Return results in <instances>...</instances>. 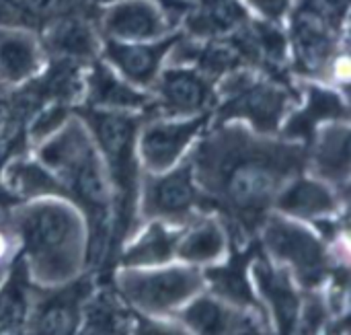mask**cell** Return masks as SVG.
I'll use <instances>...</instances> for the list:
<instances>
[{
  "label": "cell",
  "instance_id": "obj_1",
  "mask_svg": "<svg viewBox=\"0 0 351 335\" xmlns=\"http://www.w3.org/2000/svg\"><path fill=\"white\" fill-rule=\"evenodd\" d=\"M187 161L208 202L255 227L274 210L284 185L306 171V144L220 122L204 130Z\"/></svg>",
  "mask_w": 351,
  "mask_h": 335
},
{
  "label": "cell",
  "instance_id": "obj_2",
  "mask_svg": "<svg viewBox=\"0 0 351 335\" xmlns=\"http://www.w3.org/2000/svg\"><path fill=\"white\" fill-rule=\"evenodd\" d=\"M25 274L43 290L78 280L88 266V227L66 198L27 200L10 214Z\"/></svg>",
  "mask_w": 351,
  "mask_h": 335
},
{
  "label": "cell",
  "instance_id": "obj_3",
  "mask_svg": "<svg viewBox=\"0 0 351 335\" xmlns=\"http://www.w3.org/2000/svg\"><path fill=\"white\" fill-rule=\"evenodd\" d=\"M33 157L58 179L66 200L84 216L88 227V264H99L107 253L111 233L113 192L105 161L78 113L35 144Z\"/></svg>",
  "mask_w": 351,
  "mask_h": 335
},
{
  "label": "cell",
  "instance_id": "obj_4",
  "mask_svg": "<svg viewBox=\"0 0 351 335\" xmlns=\"http://www.w3.org/2000/svg\"><path fill=\"white\" fill-rule=\"evenodd\" d=\"M115 290L136 315L175 317L189 301L206 292L204 272L187 264L154 268H119Z\"/></svg>",
  "mask_w": 351,
  "mask_h": 335
},
{
  "label": "cell",
  "instance_id": "obj_5",
  "mask_svg": "<svg viewBox=\"0 0 351 335\" xmlns=\"http://www.w3.org/2000/svg\"><path fill=\"white\" fill-rule=\"evenodd\" d=\"M267 259L284 268L304 288H319L331 272V253L321 235L306 222L269 212L261 222Z\"/></svg>",
  "mask_w": 351,
  "mask_h": 335
},
{
  "label": "cell",
  "instance_id": "obj_6",
  "mask_svg": "<svg viewBox=\"0 0 351 335\" xmlns=\"http://www.w3.org/2000/svg\"><path fill=\"white\" fill-rule=\"evenodd\" d=\"M224 76L218 93L222 97L218 124L239 122L257 134L280 136L286 117L294 109L288 89L245 70H232Z\"/></svg>",
  "mask_w": 351,
  "mask_h": 335
},
{
  "label": "cell",
  "instance_id": "obj_7",
  "mask_svg": "<svg viewBox=\"0 0 351 335\" xmlns=\"http://www.w3.org/2000/svg\"><path fill=\"white\" fill-rule=\"evenodd\" d=\"M206 202L187 159L158 175L142 173L138 214L146 222L160 220L171 227H187L204 214Z\"/></svg>",
  "mask_w": 351,
  "mask_h": 335
},
{
  "label": "cell",
  "instance_id": "obj_8",
  "mask_svg": "<svg viewBox=\"0 0 351 335\" xmlns=\"http://www.w3.org/2000/svg\"><path fill=\"white\" fill-rule=\"evenodd\" d=\"M208 124V113L193 117H154L140 124L136 157L142 173L158 175L183 163Z\"/></svg>",
  "mask_w": 351,
  "mask_h": 335
},
{
  "label": "cell",
  "instance_id": "obj_9",
  "mask_svg": "<svg viewBox=\"0 0 351 335\" xmlns=\"http://www.w3.org/2000/svg\"><path fill=\"white\" fill-rule=\"evenodd\" d=\"M216 97L214 78L195 66L167 64L152 86L150 103L156 117H193L206 115Z\"/></svg>",
  "mask_w": 351,
  "mask_h": 335
},
{
  "label": "cell",
  "instance_id": "obj_10",
  "mask_svg": "<svg viewBox=\"0 0 351 335\" xmlns=\"http://www.w3.org/2000/svg\"><path fill=\"white\" fill-rule=\"evenodd\" d=\"M99 29L103 39L146 43L173 35V19L158 0H113L103 8Z\"/></svg>",
  "mask_w": 351,
  "mask_h": 335
},
{
  "label": "cell",
  "instance_id": "obj_11",
  "mask_svg": "<svg viewBox=\"0 0 351 335\" xmlns=\"http://www.w3.org/2000/svg\"><path fill=\"white\" fill-rule=\"evenodd\" d=\"M292 47L304 74L319 78L337 58V25L311 0H300L292 12Z\"/></svg>",
  "mask_w": 351,
  "mask_h": 335
},
{
  "label": "cell",
  "instance_id": "obj_12",
  "mask_svg": "<svg viewBox=\"0 0 351 335\" xmlns=\"http://www.w3.org/2000/svg\"><path fill=\"white\" fill-rule=\"evenodd\" d=\"M177 35H169L160 41H146V43H123V41L103 39L101 56L103 62L125 82L150 95L160 70L167 66L169 51Z\"/></svg>",
  "mask_w": 351,
  "mask_h": 335
},
{
  "label": "cell",
  "instance_id": "obj_13",
  "mask_svg": "<svg viewBox=\"0 0 351 335\" xmlns=\"http://www.w3.org/2000/svg\"><path fill=\"white\" fill-rule=\"evenodd\" d=\"M271 212L315 227L323 220L337 218L339 194L329 183L302 171L284 185L274 202Z\"/></svg>",
  "mask_w": 351,
  "mask_h": 335
},
{
  "label": "cell",
  "instance_id": "obj_14",
  "mask_svg": "<svg viewBox=\"0 0 351 335\" xmlns=\"http://www.w3.org/2000/svg\"><path fill=\"white\" fill-rule=\"evenodd\" d=\"M51 294L39 299L29 311V335H78L82 325V309L88 299L84 280H74L60 288H49Z\"/></svg>",
  "mask_w": 351,
  "mask_h": 335
},
{
  "label": "cell",
  "instance_id": "obj_15",
  "mask_svg": "<svg viewBox=\"0 0 351 335\" xmlns=\"http://www.w3.org/2000/svg\"><path fill=\"white\" fill-rule=\"evenodd\" d=\"M45 47L37 33L23 25L0 23V86L19 89L43 74Z\"/></svg>",
  "mask_w": 351,
  "mask_h": 335
},
{
  "label": "cell",
  "instance_id": "obj_16",
  "mask_svg": "<svg viewBox=\"0 0 351 335\" xmlns=\"http://www.w3.org/2000/svg\"><path fill=\"white\" fill-rule=\"evenodd\" d=\"M306 173L339 192L350 181V124L329 122L317 128L306 144Z\"/></svg>",
  "mask_w": 351,
  "mask_h": 335
},
{
  "label": "cell",
  "instance_id": "obj_17",
  "mask_svg": "<svg viewBox=\"0 0 351 335\" xmlns=\"http://www.w3.org/2000/svg\"><path fill=\"white\" fill-rule=\"evenodd\" d=\"M251 282L271 311L278 335H290L302 307V299L292 276L274 262L259 257L255 264H251Z\"/></svg>",
  "mask_w": 351,
  "mask_h": 335
},
{
  "label": "cell",
  "instance_id": "obj_18",
  "mask_svg": "<svg viewBox=\"0 0 351 335\" xmlns=\"http://www.w3.org/2000/svg\"><path fill=\"white\" fill-rule=\"evenodd\" d=\"M228 255V235L222 220L214 214H202L189 222L177 243L175 262L206 270Z\"/></svg>",
  "mask_w": 351,
  "mask_h": 335
},
{
  "label": "cell",
  "instance_id": "obj_19",
  "mask_svg": "<svg viewBox=\"0 0 351 335\" xmlns=\"http://www.w3.org/2000/svg\"><path fill=\"white\" fill-rule=\"evenodd\" d=\"M82 95L90 109H105V111L138 113V109H144L150 103L148 93H142L130 82H125L105 62L93 66L90 72L84 76Z\"/></svg>",
  "mask_w": 351,
  "mask_h": 335
},
{
  "label": "cell",
  "instance_id": "obj_20",
  "mask_svg": "<svg viewBox=\"0 0 351 335\" xmlns=\"http://www.w3.org/2000/svg\"><path fill=\"white\" fill-rule=\"evenodd\" d=\"M185 227H171L160 220H148L146 227L128 239L119 253V268H154L175 262L179 237Z\"/></svg>",
  "mask_w": 351,
  "mask_h": 335
},
{
  "label": "cell",
  "instance_id": "obj_21",
  "mask_svg": "<svg viewBox=\"0 0 351 335\" xmlns=\"http://www.w3.org/2000/svg\"><path fill=\"white\" fill-rule=\"evenodd\" d=\"M202 272H204L206 288H210L212 294L220 299L222 303L234 309L239 307V309L263 311V305L259 303L253 282H251L249 259H243L241 255H237L230 262H220Z\"/></svg>",
  "mask_w": 351,
  "mask_h": 335
},
{
  "label": "cell",
  "instance_id": "obj_22",
  "mask_svg": "<svg viewBox=\"0 0 351 335\" xmlns=\"http://www.w3.org/2000/svg\"><path fill=\"white\" fill-rule=\"evenodd\" d=\"M45 51L56 54L60 60L70 62H86L101 54L103 39L95 31L90 23L78 16H60L53 19L45 37H43Z\"/></svg>",
  "mask_w": 351,
  "mask_h": 335
},
{
  "label": "cell",
  "instance_id": "obj_23",
  "mask_svg": "<svg viewBox=\"0 0 351 335\" xmlns=\"http://www.w3.org/2000/svg\"><path fill=\"white\" fill-rule=\"evenodd\" d=\"M234 307L222 303L214 294H197L177 315L191 335H232L237 330Z\"/></svg>",
  "mask_w": 351,
  "mask_h": 335
},
{
  "label": "cell",
  "instance_id": "obj_24",
  "mask_svg": "<svg viewBox=\"0 0 351 335\" xmlns=\"http://www.w3.org/2000/svg\"><path fill=\"white\" fill-rule=\"evenodd\" d=\"M245 21L247 10L239 0H204L202 8H197L185 25L193 37H214L241 29Z\"/></svg>",
  "mask_w": 351,
  "mask_h": 335
},
{
  "label": "cell",
  "instance_id": "obj_25",
  "mask_svg": "<svg viewBox=\"0 0 351 335\" xmlns=\"http://www.w3.org/2000/svg\"><path fill=\"white\" fill-rule=\"evenodd\" d=\"M6 280V278H4ZM27 274L23 264L8 276L0 290V335H19L27 325L31 301L27 292Z\"/></svg>",
  "mask_w": 351,
  "mask_h": 335
},
{
  "label": "cell",
  "instance_id": "obj_26",
  "mask_svg": "<svg viewBox=\"0 0 351 335\" xmlns=\"http://www.w3.org/2000/svg\"><path fill=\"white\" fill-rule=\"evenodd\" d=\"M27 109H35L29 95L16 97V99H8L0 95V165L6 161L8 148L21 132L23 119L29 113Z\"/></svg>",
  "mask_w": 351,
  "mask_h": 335
},
{
  "label": "cell",
  "instance_id": "obj_27",
  "mask_svg": "<svg viewBox=\"0 0 351 335\" xmlns=\"http://www.w3.org/2000/svg\"><path fill=\"white\" fill-rule=\"evenodd\" d=\"M130 335H191V332L179 319L136 315Z\"/></svg>",
  "mask_w": 351,
  "mask_h": 335
},
{
  "label": "cell",
  "instance_id": "obj_28",
  "mask_svg": "<svg viewBox=\"0 0 351 335\" xmlns=\"http://www.w3.org/2000/svg\"><path fill=\"white\" fill-rule=\"evenodd\" d=\"M70 0H23V14L33 19H60Z\"/></svg>",
  "mask_w": 351,
  "mask_h": 335
},
{
  "label": "cell",
  "instance_id": "obj_29",
  "mask_svg": "<svg viewBox=\"0 0 351 335\" xmlns=\"http://www.w3.org/2000/svg\"><path fill=\"white\" fill-rule=\"evenodd\" d=\"M247 2L261 16V21H271V23H278L282 16H286L292 6V0H247Z\"/></svg>",
  "mask_w": 351,
  "mask_h": 335
}]
</instances>
